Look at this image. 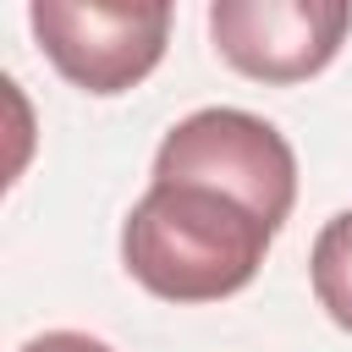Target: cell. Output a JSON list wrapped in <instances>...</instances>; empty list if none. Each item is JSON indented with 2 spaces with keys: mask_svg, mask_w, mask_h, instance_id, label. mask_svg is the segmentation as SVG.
Here are the masks:
<instances>
[{
  "mask_svg": "<svg viewBox=\"0 0 352 352\" xmlns=\"http://www.w3.org/2000/svg\"><path fill=\"white\" fill-rule=\"evenodd\" d=\"M275 231V220L226 187L148 182L121 226V264L165 302H220L258 275Z\"/></svg>",
  "mask_w": 352,
  "mask_h": 352,
  "instance_id": "obj_1",
  "label": "cell"
},
{
  "mask_svg": "<svg viewBox=\"0 0 352 352\" xmlns=\"http://www.w3.org/2000/svg\"><path fill=\"white\" fill-rule=\"evenodd\" d=\"M154 182H209L253 204L264 220L286 226L297 204V154L264 116L214 104L165 132L154 154Z\"/></svg>",
  "mask_w": 352,
  "mask_h": 352,
  "instance_id": "obj_2",
  "label": "cell"
},
{
  "mask_svg": "<svg viewBox=\"0 0 352 352\" xmlns=\"http://www.w3.org/2000/svg\"><path fill=\"white\" fill-rule=\"evenodd\" d=\"M28 22L55 72L88 94L138 88L170 38L165 0H33Z\"/></svg>",
  "mask_w": 352,
  "mask_h": 352,
  "instance_id": "obj_3",
  "label": "cell"
},
{
  "mask_svg": "<svg viewBox=\"0 0 352 352\" xmlns=\"http://www.w3.org/2000/svg\"><path fill=\"white\" fill-rule=\"evenodd\" d=\"M352 28L346 0H214V50L258 82H302L324 72Z\"/></svg>",
  "mask_w": 352,
  "mask_h": 352,
  "instance_id": "obj_4",
  "label": "cell"
},
{
  "mask_svg": "<svg viewBox=\"0 0 352 352\" xmlns=\"http://www.w3.org/2000/svg\"><path fill=\"white\" fill-rule=\"evenodd\" d=\"M308 275H314L319 308L341 330H352V209H341L336 220L319 226L314 253H308Z\"/></svg>",
  "mask_w": 352,
  "mask_h": 352,
  "instance_id": "obj_5",
  "label": "cell"
},
{
  "mask_svg": "<svg viewBox=\"0 0 352 352\" xmlns=\"http://www.w3.org/2000/svg\"><path fill=\"white\" fill-rule=\"evenodd\" d=\"M22 352H110V346L94 341V336H82V330H44V336H33Z\"/></svg>",
  "mask_w": 352,
  "mask_h": 352,
  "instance_id": "obj_6",
  "label": "cell"
}]
</instances>
